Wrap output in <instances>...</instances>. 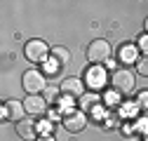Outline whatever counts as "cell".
<instances>
[{
    "mask_svg": "<svg viewBox=\"0 0 148 141\" xmlns=\"http://www.w3.org/2000/svg\"><path fill=\"white\" fill-rule=\"evenodd\" d=\"M110 87H113L118 94H129L134 90V75L129 73L127 68H118V70H113V75H110Z\"/></svg>",
    "mask_w": 148,
    "mask_h": 141,
    "instance_id": "obj_1",
    "label": "cell"
},
{
    "mask_svg": "<svg viewBox=\"0 0 148 141\" xmlns=\"http://www.w3.org/2000/svg\"><path fill=\"white\" fill-rule=\"evenodd\" d=\"M21 85H24V90H26V94H28V97H31V94H40V92H45V90H47L45 75L40 73V70H35V68H31V70H26V73H24Z\"/></svg>",
    "mask_w": 148,
    "mask_h": 141,
    "instance_id": "obj_2",
    "label": "cell"
},
{
    "mask_svg": "<svg viewBox=\"0 0 148 141\" xmlns=\"http://www.w3.org/2000/svg\"><path fill=\"white\" fill-rule=\"evenodd\" d=\"M87 59L92 64H106L110 61V42L106 40H92L87 47Z\"/></svg>",
    "mask_w": 148,
    "mask_h": 141,
    "instance_id": "obj_3",
    "label": "cell"
},
{
    "mask_svg": "<svg viewBox=\"0 0 148 141\" xmlns=\"http://www.w3.org/2000/svg\"><path fill=\"white\" fill-rule=\"evenodd\" d=\"M24 52H26L28 61H33V64H42L45 57L49 54V47H47V42H42V40H28L26 47H24Z\"/></svg>",
    "mask_w": 148,
    "mask_h": 141,
    "instance_id": "obj_4",
    "label": "cell"
},
{
    "mask_svg": "<svg viewBox=\"0 0 148 141\" xmlns=\"http://www.w3.org/2000/svg\"><path fill=\"white\" fill-rule=\"evenodd\" d=\"M85 125H87V115L82 111H68L64 115V127L68 132H82Z\"/></svg>",
    "mask_w": 148,
    "mask_h": 141,
    "instance_id": "obj_5",
    "label": "cell"
},
{
    "mask_svg": "<svg viewBox=\"0 0 148 141\" xmlns=\"http://www.w3.org/2000/svg\"><path fill=\"white\" fill-rule=\"evenodd\" d=\"M24 108H26V113H31L33 118H38V115H42V113L47 111V101H45V97H40V94H31V97L24 99Z\"/></svg>",
    "mask_w": 148,
    "mask_h": 141,
    "instance_id": "obj_6",
    "label": "cell"
},
{
    "mask_svg": "<svg viewBox=\"0 0 148 141\" xmlns=\"http://www.w3.org/2000/svg\"><path fill=\"white\" fill-rule=\"evenodd\" d=\"M59 90L66 97H82V80L80 78H64Z\"/></svg>",
    "mask_w": 148,
    "mask_h": 141,
    "instance_id": "obj_7",
    "label": "cell"
},
{
    "mask_svg": "<svg viewBox=\"0 0 148 141\" xmlns=\"http://www.w3.org/2000/svg\"><path fill=\"white\" fill-rule=\"evenodd\" d=\"M24 113H26V108H24V103H19V101H5V106H3V118H12L16 122H21Z\"/></svg>",
    "mask_w": 148,
    "mask_h": 141,
    "instance_id": "obj_8",
    "label": "cell"
},
{
    "mask_svg": "<svg viewBox=\"0 0 148 141\" xmlns=\"http://www.w3.org/2000/svg\"><path fill=\"white\" fill-rule=\"evenodd\" d=\"M16 132H19V136H21V139H26V141L38 139V136H35V134H38V127H35L33 118H24L21 122H16Z\"/></svg>",
    "mask_w": 148,
    "mask_h": 141,
    "instance_id": "obj_9",
    "label": "cell"
},
{
    "mask_svg": "<svg viewBox=\"0 0 148 141\" xmlns=\"http://www.w3.org/2000/svg\"><path fill=\"white\" fill-rule=\"evenodd\" d=\"M99 103H101V99H99V94H94V92H89V94H82V97H80V108H82V113H87V111H97Z\"/></svg>",
    "mask_w": 148,
    "mask_h": 141,
    "instance_id": "obj_10",
    "label": "cell"
},
{
    "mask_svg": "<svg viewBox=\"0 0 148 141\" xmlns=\"http://www.w3.org/2000/svg\"><path fill=\"white\" fill-rule=\"evenodd\" d=\"M52 59H54V61H59V64L64 66V64H68V61H71V52H68L66 47L57 45V47H52Z\"/></svg>",
    "mask_w": 148,
    "mask_h": 141,
    "instance_id": "obj_11",
    "label": "cell"
},
{
    "mask_svg": "<svg viewBox=\"0 0 148 141\" xmlns=\"http://www.w3.org/2000/svg\"><path fill=\"white\" fill-rule=\"evenodd\" d=\"M120 61L122 64H136V47H129V45H125L122 49H120Z\"/></svg>",
    "mask_w": 148,
    "mask_h": 141,
    "instance_id": "obj_12",
    "label": "cell"
},
{
    "mask_svg": "<svg viewBox=\"0 0 148 141\" xmlns=\"http://www.w3.org/2000/svg\"><path fill=\"white\" fill-rule=\"evenodd\" d=\"M87 82H89V87H101L103 85V73L101 70H87Z\"/></svg>",
    "mask_w": 148,
    "mask_h": 141,
    "instance_id": "obj_13",
    "label": "cell"
},
{
    "mask_svg": "<svg viewBox=\"0 0 148 141\" xmlns=\"http://www.w3.org/2000/svg\"><path fill=\"white\" fill-rule=\"evenodd\" d=\"M57 94H59V90H57V87H47V90H45V101H47V103L57 101Z\"/></svg>",
    "mask_w": 148,
    "mask_h": 141,
    "instance_id": "obj_14",
    "label": "cell"
},
{
    "mask_svg": "<svg viewBox=\"0 0 148 141\" xmlns=\"http://www.w3.org/2000/svg\"><path fill=\"white\" fill-rule=\"evenodd\" d=\"M136 42H139L136 47H139L141 52H146V57H148V33H143V35H141V38H139Z\"/></svg>",
    "mask_w": 148,
    "mask_h": 141,
    "instance_id": "obj_15",
    "label": "cell"
},
{
    "mask_svg": "<svg viewBox=\"0 0 148 141\" xmlns=\"http://www.w3.org/2000/svg\"><path fill=\"white\" fill-rule=\"evenodd\" d=\"M136 66H139V73L141 75H148V57H143L141 61H136Z\"/></svg>",
    "mask_w": 148,
    "mask_h": 141,
    "instance_id": "obj_16",
    "label": "cell"
},
{
    "mask_svg": "<svg viewBox=\"0 0 148 141\" xmlns=\"http://www.w3.org/2000/svg\"><path fill=\"white\" fill-rule=\"evenodd\" d=\"M59 66H61V64H59V61H54V59H52V61H45L47 73H57V70H59Z\"/></svg>",
    "mask_w": 148,
    "mask_h": 141,
    "instance_id": "obj_17",
    "label": "cell"
},
{
    "mask_svg": "<svg viewBox=\"0 0 148 141\" xmlns=\"http://www.w3.org/2000/svg\"><path fill=\"white\" fill-rule=\"evenodd\" d=\"M139 106H148V92H141L139 94Z\"/></svg>",
    "mask_w": 148,
    "mask_h": 141,
    "instance_id": "obj_18",
    "label": "cell"
},
{
    "mask_svg": "<svg viewBox=\"0 0 148 141\" xmlns=\"http://www.w3.org/2000/svg\"><path fill=\"white\" fill-rule=\"evenodd\" d=\"M38 141H54V136H49V134H45V136H40Z\"/></svg>",
    "mask_w": 148,
    "mask_h": 141,
    "instance_id": "obj_19",
    "label": "cell"
},
{
    "mask_svg": "<svg viewBox=\"0 0 148 141\" xmlns=\"http://www.w3.org/2000/svg\"><path fill=\"white\" fill-rule=\"evenodd\" d=\"M143 26H146V33H148V19H146V24H143Z\"/></svg>",
    "mask_w": 148,
    "mask_h": 141,
    "instance_id": "obj_20",
    "label": "cell"
}]
</instances>
